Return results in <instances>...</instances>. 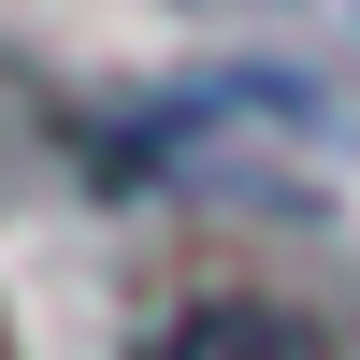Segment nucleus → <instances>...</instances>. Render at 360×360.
I'll return each instance as SVG.
<instances>
[{
  "instance_id": "f257e3e1",
  "label": "nucleus",
  "mask_w": 360,
  "mask_h": 360,
  "mask_svg": "<svg viewBox=\"0 0 360 360\" xmlns=\"http://www.w3.org/2000/svg\"><path fill=\"white\" fill-rule=\"evenodd\" d=\"M159 360H332V346H317L288 303H188L159 332Z\"/></svg>"
}]
</instances>
